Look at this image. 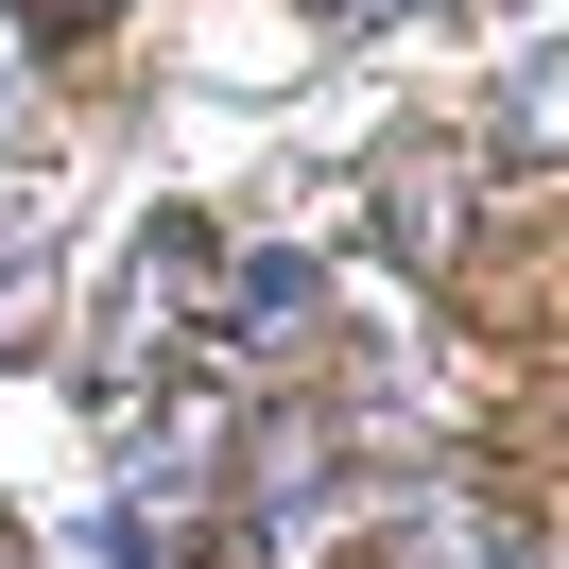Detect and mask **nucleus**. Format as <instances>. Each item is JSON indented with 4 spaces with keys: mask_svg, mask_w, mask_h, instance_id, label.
<instances>
[{
    "mask_svg": "<svg viewBox=\"0 0 569 569\" xmlns=\"http://www.w3.org/2000/svg\"><path fill=\"white\" fill-rule=\"evenodd\" d=\"M380 552H397V569H535L518 535L483 518L466 466H397V483H380Z\"/></svg>",
    "mask_w": 569,
    "mask_h": 569,
    "instance_id": "obj_1",
    "label": "nucleus"
},
{
    "mask_svg": "<svg viewBox=\"0 0 569 569\" xmlns=\"http://www.w3.org/2000/svg\"><path fill=\"white\" fill-rule=\"evenodd\" d=\"M311 311H328V293H311V259H242V362H259V346H293Z\"/></svg>",
    "mask_w": 569,
    "mask_h": 569,
    "instance_id": "obj_2",
    "label": "nucleus"
},
{
    "mask_svg": "<svg viewBox=\"0 0 569 569\" xmlns=\"http://www.w3.org/2000/svg\"><path fill=\"white\" fill-rule=\"evenodd\" d=\"M87 18H104V0H18V36H87Z\"/></svg>",
    "mask_w": 569,
    "mask_h": 569,
    "instance_id": "obj_3",
    "label": "nucleus"
}]
</instances>
